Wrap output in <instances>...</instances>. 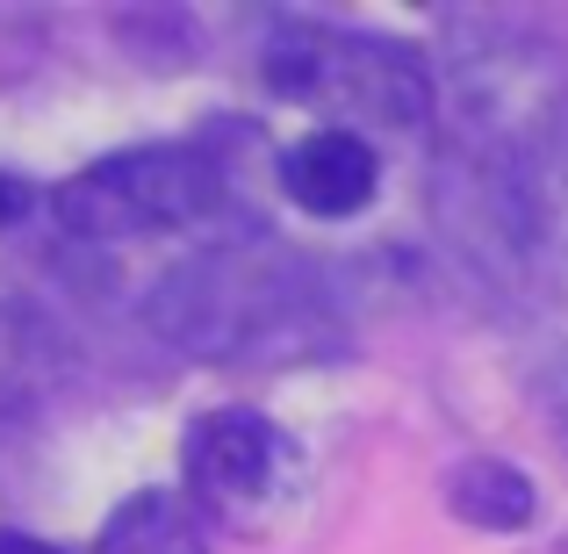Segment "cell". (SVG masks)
Here are the masks:
<instances>
[{"instance_id":"6da1fadb","label":"cell","mask_w":568,"mask_h":554,"mask_svg":"<svg viewBox=\"0 0 568 554\" xmlns=\"http://www.w3.org/2000/svg\"><path fill=\"white\" fill-rule=\"evenodd\" d=\"M260 80L281 101H310V109L338 115V130H417L439 109L432 66L396 37H367V29H332L317 14H281L260 43Z\"/></svg>"},{"instance_id":"7a4b0ae2","label":"cell","mask_w":568,"mask_h":554,"mask_svg":"<svg viewBox=\"0 0 568 554\" xmlns=\"http://www.w3.org/2000/svg\"><path fill=\"white\" fill-rule=\"evenodd\" d=\"M223 159L209 144H138L109 152L58 188V223L72 238H152L223 209Z\"/></svg>"},{"instance_id":"3957f363","label":"cell","mask_w":568,"mask_h":554,"mask_svg":"<svg viewBox=\"0 0 568 554\" xmlns=\"http://www.w3.org/2000/svg\"><path fill=\"white\" fill-rule=\"evenodd\" d=\"M181 469H187V497L194 512L216 518H260L288 497L295 483V440L274 425L266 411H245V403H223V411H202L181 440Z\"/></svg>"},{"instance_id":"277c9868","label":"cell","mask_w":568,"mask_h":554,"mask_svg":"<svg viewBox=\"0 0 568 554\" xmlns=\"http://www.w3.org/2000/svg\"><path fill=\"white\" fill-rule=\"evenodd\" d=\"M382 188V159L375 144L361 138V130H310V138H295L288 152H281V194H288L303 216H353V209H367Z\"/></svg>"},{"instance_id":"5b68a950","label":"cell","mask_w":568,"mask_h":554,"mask_svg":"<svg viewBox=\"0 0 568 554\" xmlns=\"http://www.w3.org/2000/svg\"><path fill=\"white\" fill-rule=\"evenodd\" d=\"M94 554H209V533L187 490H138L101 518Z\"/></svg>"},{"instance_id":"8992f818","label":"cell","mask_w":568,"mask_h":554,"mask_svg":"<svg viewBox=\"0 0 568 554\" xmlns=\"http://www.w3.org/2000/svg\"><path fill=\"white\" fill-rule=\"evenodd\" d=\"M446 504L483 533H518V526H532V512H540V490H532V475L511 469L504 454H475L468 469L446 475Z\"/></svg>"},{"instance_id":"52a82bcc","label":"cell","mask_w":568,"mask_h":554,"mask_svg":"<svg viewBox=\"0 0 568 554\" xmlns=\"http://www.w3.org/2000/svg\"><path fill=\"white\" fill-rule=\"evenodd\" d=\"M22 209H29V181L0 173V231H8V223H22Z\"/></svg>"},{"instance_id":"ba28073f","label":"cell","mask_w":568,"mask_h":554,"mask_svg":"<svg viewBox=\"0 0 568 554\" xmlns=\"http://www.w3.org/2000/svg\"><path fill=\"white\" fill-rule=\"evenodd\" d=\"M0 554H65V547L37 541V533H8V526H0Z\"/></svg>"}]
</instances>
